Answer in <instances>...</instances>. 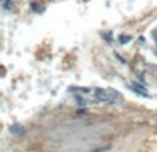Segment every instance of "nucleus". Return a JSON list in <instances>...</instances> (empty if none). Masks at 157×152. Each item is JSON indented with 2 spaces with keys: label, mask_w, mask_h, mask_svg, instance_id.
<instances>
[{
  "label": "nucleus",
  "mask_w": 157,
  "mask_h": 152,
  "mask_svg": "<svg viewBox=\"0 0 157 152\" xmlns=\"http://www.w3.org/2000/svg\"><path fill=\"white\" fill-rule=\"evenodd\" d=\"M113 90H105V89H95V97L98 98V100L103 101V102H113L114 97H117V95L120 94H116V95H112L113 94Z\"/></svg>",
  "instance_id": "obj_1"
},
{
  "label": "nucleus",
  "mask_w": 157,
  "mask_h": 152,
  "mask_svg": "<svg viewBox=\"0 0 157 152\" xmlns=\"http://www.w3.org/2000/svg\"><path fill=\"white\" fill-rule=\"evenodd\" d=\"M156 42H157V40H156Z\"/></svg>",
  "instance_id": "obj_6"
},
{
  "label": "nucleus",
  "mask_w": 157,
  "mask_h": 152,
  "mask_svg": "<svg viewBox=\"0 0 157 152\" xmlns=\"http://www.w3.org/2000/svg\"><path fill=\"white\" fill-rule=\"evenodd\" d=\"M120 39H121V40H120V42H121V43H127V42L130 40V36H121V38H120Z\"/></svg>",
  "instance_id": "obj_5"
},
{
  "label": "nucleus",
  "mask_w": 157,
  "mask_h": 152,
  "mask_svg": "<svg viewBox=\"0 0 157 152\" xmlns=\"http://www.w3.org/2000/svg\"><path fill=\"white\" fill-rule=\"evenodd\" d=\"M71 91H80V93H88V89H80V87H71Z\"/></svg>",
  "instance_id": "obj_4"
},
{
  "label": "nucleus",
  "mask_w": 157,
  "mask_h": 152,
  "mask_svg": "<svg viewBox=\"0 0 157 152\" xmlns=\"http://www.w3.org/2000/svg\"><path fill=\"white\" fill-rule=\"evenodd\" d=\"M10 131H11V133H15V134H22V133H24V129H22V126H18V125H14L13 126V127H11L10 129Z\"/></svg>",
  "instance_id": "obj_2"
},
{
  "label": "nucleus",
  "mask_w": 157,
  "mask_h": 152,
  "mask_svg": "<svg viewBox=\"0 0 157 152\" xmlns=\"http://www.w3.org/2000/svg\"><path fill=\"white\" fill-rule=\"evenodd\" d=\"M132 89H134V90H135V91H136V93H139V94L145 95V97H146V95H147L146 90H145V89H142V87H141V86H134V87H132Z\"/></svg>",
  "instance_id": "obj_3"
}]
</instances>
